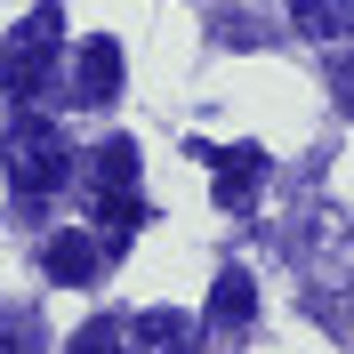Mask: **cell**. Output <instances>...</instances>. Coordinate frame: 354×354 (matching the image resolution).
Here are the masks:
<instances>
[{"instance_id":"7c38bea8","label":"cell","mask_w":354,"mask_h":354,"mask_svg":"<svg viewBox=\"0 0 354 354\" xmlns=\"http://www.w3.org/2000/svg\"><path fill=\"white\" fill-rule=\"evenodd\" d=\"M0 354H8V338H0Z\"/></svg>"},{"instance_id":"9c48e42d","label":"cell","mask_w":354,"mask_h":354,"mask_svg":"<svg viewBox=\"0 0 354 354\" xmlns=\"http://www.w3.org/2000/svg\"><path fill=\"white\" fill-rule=\"evenodd\" d=\"M290 17L314 41H338V32H354V0H290Z\"/></svg>"},{"instance_id":"7a4b0ae2","label":"cell","mask_w":354,"mask_h":354,"mask_svg":"<svg viewBox=\"0 0 354 354\" xmlns=\"http://www.w3.org/2000/svg\"><path fill=\"white\" fill-rule=\"evenodd\" d=\"M0 153H8V185H17V194H48V185H65V161H73L65 137H57V121H17Z\"/></svg>"},{"instance_id":"ba28073f","label":"cell","mask_w":354,"mask_h":354,"mask_svg":"<svg viewBox=\"0 0 354 354\" xmlns=\"http://www.w3.org/2000/svg\"><path fill=\"white\" fill-rule=\"evenodd\" d=\"M97 201H113V194H137V145L129 137H113V145H97Z\"/></svg>"},{"instance_id":"3957f363","label":"cell","mask_w":354,"mask_h":354,"mask_svg":"<svg viewBox=\"0 0 354 354\" xmlns=\"http://www.w3.org/2000/svg\"><path fill=\"white\" fill-rule=\"evenodd\" d=\"M121 338H129L137 354H194L201 322H194V314H177V306H145V314H137Z\"/></svg>"},{"instance_id":"8fae6325","label":"cell","mask_w":354,"mask_h":354,"mask_svg":"<svg viewBox=\"0 0 354 354\" xmlns=\"http://www.w3.org/2000/svg\"><path fill=\"white\" fill-rule=\"evenodd\" d=\"M346 105H354V81H346Z\"/></svg>"},{"instance_id":"52a82bcc","label":"cell","mask_w":354,"mask_h":354,"mask_svg":"<svg viewBox=\"0 0 354 354\" xmlns=\"http://www.w3.org/2000/svg\"><path fill=\"white\" fill-rule=\"evenodd\" d=\"M250 314H258V282H250V274H218V290H209V330H242Z\"/></svg>"},{"instance_id":"8992f818","label":"cell","mask_w":354,"mask_h":354,"mask_svg":"<svg viewBox=\"0 0 354 354\" xmlns=\"http://www.w3.org/2000/svg\"><path fill=\"white\" fill-rule=\"evenodd\" d=\"M258 177H266V153H258V145L218 153V201H225V209H250V201H258Z\"/></svg>"},{"instance_id":"5b68a950","label":"cell","mask_w":354,"mask_h":354,"mask_svg":"<svg viewBox=\"0 0 354 354\" xmlns=\"http://www.w3.org/2000/svg\"><path fill=\"white\" fill-rule=\"evenodd\" d=\"M41 266H48V282H65V290H81V282H97V266H105V242L97 234H57V242L41 250Z\"/></svg>"},{"instance_id":"30bf717a","label":"cell","mask_w":354,"mask_h":354,"mask_svg":"<svg viewBox=\"0 0 354 354\" xmlns=\"http://www.w3.org/2000/svg\"><path fill=\"white\" fill-rule=\"evenodd\" d=\"M73 354H121V322H81Z\"/></svg>"},{"instance_id":"6da1fadb","label":"cell","mask_w":354,"mask_h":354,"mask_svg":"<svg viewBox=\"0 0 354 354\" xmlns=\"http://www.w3.org/2000/svg\"><path fill=\"white\" fill-rule=\"evenodd\" d=\"M57 48H65L57 8H32L17 32H8V48H0V81H8V97H41V81L57 73Z\"/></svg>"},{"instance_id":"277c9868","label":"cell","mask_w":354,"mask_h":354,"mask_svg":"<svg viewBox=\"0 0 354 354\" xmlns=\"http://www.w3.org/2000/svg\"><path fill=\"white\" fill-rule=\"evenodd\" d=\"M113 88H121V41L97 32V41L73 57V105H105Z\"/></svg>"}]
</instances>
